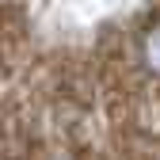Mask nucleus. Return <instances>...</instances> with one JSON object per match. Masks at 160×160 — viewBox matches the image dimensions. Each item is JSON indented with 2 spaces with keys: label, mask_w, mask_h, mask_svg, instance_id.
I'll use <instances>...</instances> for the list:
<instances>
[{
  "label": "nucleus",
  "mask_w": 160,
  "mask_h": 160,
  "mask_svg": "<svg viewBox=\"0 0 160 160\" xmlns=\"http://www.w3.org/2000/svg\"><path fill=\"white\" fill-rule=\"evenodd\" d=\"M137 57H141V69L160 84V23H149L137 34Z\"/></svg>",
  "instance_id": "obj_1"
}]
</instances>
